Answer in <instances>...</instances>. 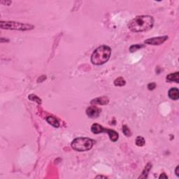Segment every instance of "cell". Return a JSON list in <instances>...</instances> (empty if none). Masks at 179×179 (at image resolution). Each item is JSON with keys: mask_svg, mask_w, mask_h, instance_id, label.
Segmentation results:
<instances>
[{"mask_svg": "<svg viewBox=\"0 0 179 179\" xmlns=\"http://www.w3.org/2000/svg\"><path fill=\"white\" fill-rule=\"evenodd\" d=\"M155 87H156V85H155V83H149L148 85V89L149 90H153L155 89Z\"/></svg>", "mask_w": 179, "mask_h": 179, "instance_id": "cell-18", "label": "cell"}, {"mask_svg": "<svg viewBox=\"0 0 179 179\" xmlns=\"http://www.w3.org/2000/svg\"><path fill=\"white\" fill-rule=\"evenodd\" d=\"M178 169H179V166H177L175 170V173L176 174L177 176H179V174H178Z\"/></svg>", "mask_w": 179, "mask_h": 179, "instance_id": "cell-19", "label": "cell"}, {"mask_svg": "<svg viewBox=\"0 0 179 179\" xmlns=\"http://www.w3.org/2000/svg\"><path fill=\"white\" fill-rule=\"evenodd\" d=\"M96 178H107V177L103 176H97Z\"/></svg>", "mask_w": 179, "mask_h": 179, "instance_id": "cell-21", "label": "cell"}, {"mask_svg": "<svg viewBox=\"0 0 179 179\" xmlns=\"http://www.w3.org/2000/svg\"><path fill=\"white\" fill-rule=\"evenodd\" d=\"M91 131L92 132L94 133V134H100V133H104L106 132L109 134V138H110L111 141L115 142L119 138V135H118V133L115 131L113 130V129H107V128H104V127H102V125L99 124H97V123H95L93 124L91 127Z\"/></svg>", "mask_w": 179, "mask_h": 179, "instance_id": "cell-5", "label": "cell"}, {"mask_svg": "<svg viewBox=\"0 0 179 179\" xmlns=\"http://www.w3.org/2000/svg\"><path fill=\"white\" fill-rule=\"evenodd\" d=\"M144 46L141 45V44H136V45H132L129 48V50H130L131 53H134V52H136L137 50H139V49H141L142 48H143Z\"/></svg>", "mask_w": 179, "mask_h": 179, "instance_id": "cell-15", "label": "cell"}, {"mask_svg": "<svg viewBox=\"0 0 179 179\" xmlns=\"http://www.w3.org/2000/svg\"><path fill=\"white\" fill-rule=\"evenodd\" d=\"M151 167H152V164H150V163H148V164H147L146 167H145V169H144L143 172H142L141 176H139V178H147V175H148V172H149V171L150 170V169H151Z\"/></svg>", "mask_w": 179, "mask_h": 179, "instance_id": "cell-13", "label": "cell"}, {"mask_svg": "<svg viewBox=\"0 0 179 179\" xmlns=\"http://www.w3.org/2000/svg\"><path fill=\"white\" fill-rule=\"evenodd\" d=\"M46 121L48 122L50 125H51L52 126H53L54 127L58 128L60 127V123L55 117L53 116H49L46 118Z\"/></svg>", "mask_w": 179, "mask_h": 179, "instance_id": "cell-10", "label": "cell"}, {"mask_svg": "<svg viewBox=\"0 0 179 179\" xmlns=\"http://www.w3.org/2000/svg\"><path fill=\"white\" fill-rule=\"evenodd\" d=\"M0 27L1 29H14V30H26L32 29L34 27L33 25L29 24H24V23H17V22H9V21H1Z\"/></svg>", "mask_w": 179, "mask_h": 179, "instance_id": "cell-4", "label": "cell"}, {"mask_svg": "<svg viewBox=\"0 0 179 179\" xmlns=\"http://www.w3.org/2000/svg\"><path fill=\"white\" fill-rule=\"evenodd\" d=\"M123 132L124 133V134L126 136V137H130V136L131 135V132L130 129L128 128V127L127 125L123 126Z\"/></svg>", "mask_w": 179, "mask_h": 179, "instance_id": "cell-17", "label": "cell"}, {"mask_svg": "<svg viewBox=\"0 0 179 179\" xmlns=\"http://www.w3.org/2000/svg\"><path fill=\"white\" fill-rule=\"evenodd\" d=\"M154 25V19L150 15H139L131 20L127 27L131 32H141L152 29Z\"/></svg>", "mask_w": 179, "mask_h": 179, "instance_id": "cell-1", "label": "cell"}, {"mask_svg": "<svg viewBox=\"0 0 179 179\" xmlns=\"http://www.w3.org/2000/svg\"><path fill=\"white\" fill-rule=\"evenodd\" d=\"M93 141L87 137H79L74 139L71 143L72 148L78 152H85L90 150L93 146Z\"/></svg>", "mask_w": 179, "mask_h": 179, "instance_id": "cell-3", "label": "cell"}, {"mask_svg": "<svg viewBox=\"0 0 179 179\" xmlns=\"http://www.w3.org/2000/svg\"><path fill=\"white\" fill-rule=\"evenodd\" d=\"M29 99H30L31 101H34V102H36L39 104H42V100H41L40 98L38 97L37 96L34 95H30L29 96Z\"/></svg>", "mask_w": 179, "mask_h": 179, "instance_id": "cell-16", "label": "cell"}, {"mask_svg": "<svg viewBox=\"0 0 179 179\" xmlns=\"http://www.w3.org/2000/svg\"><path fill=\"white\" fill-rule=\"evenodd\" d=\"M109 102V98L107 97H97L96 99H93L91 101L92 104H99V105H106Z\"/></svg>", "mask_w": 179, "mask_h": 179, "instance_id": "cell-8", "label": "cell"}, {"mask_svg": "<svg viewBox=\"0 0 179 179\" xmlns=\"http://www.w3.org/2000/svg\"><path fill=\"white\" fill-rule=\"evenodd\" d=\"M167 81H171V82H176V83H178L179 82V75L178 72H176L174 74H171L169 75H168L167 76Z\"/></svg>", "mask_w": 179, "mask_h": 179, "instance_id": "cell-11", "label": "cell"}, {"mask_svg": "<svg viewBox=\"0 0 179 179\" xmlns=\"http://www.w3.org/2000/svg\"><path fill=\"white\" fill-rule=\"evenodd\" d=\"M135 143L136 145H138V146H143L145 145V139H144L143 137L139 136L136 139Z\"/></svg>", "mask_w": 179, "mask_h": 179, "instance_id": "cell-14", "label": "cell"}, {"mask_svg": "<svg viewBox=\"0 0 179 179\" xmlns=\"http://www.w3.org/2000/svg\"><path fill=\"white\" fill-rule=\"evenodd\" d=\"M168 95H169V98L171 99H172V100H178L179 99V92L178 88H171L169 90V93H168Z\"/></svg>", "mask_w": 179, "mask_h": 179, "instance_id": "cell-9", "label": "cell"}, {"mask_svg": "<svg viewBox=\"0 0 179 179\" xmlns=\"http://www.w3.org/2000/svg\"><path fill=\"white\" fill-rule=\"evenodd\" d=\"M126 81L125 80V79L123 78V77H118L114 80V85L115 86H119V87H122V86H124L125 85Z\"/></svg>", "mask_w": 179, "mask_h": 179, "instance_id": "cell-12", "label": "cell"}, {"mask_svg": "<svg viewBox=\"0 0 179 179\" xmlns=\"http://www.w3.org/2000/svg\"><path fill=\"white\" fill-rule=\"evenodd\" d=\"M168 39H169V37L167 36H158V37H153L151 39H147L144 42V43L145 44H149V45L159 46L165 42Z\"/></svg>", "mask_w": 179, "mask_h": 179, "instance_id": "cell-6", "label": "cell"}, {"mask_svg": "<svg viewBox=\"0 0 179 179\" xmlns=\"http://www.w3.org/2000/svg\"><path fill=\"white\" fill-rule=\"evenodd\" d=\"M111 54V49L107 46H101L93 52L91 56V62L93 64L101 65L109 60Z\"/></svg>", "mask_w": 179, "mask_h": 179, "instance_id": "cell-2", "label": "cell"}, {"mask_svg": "<svg viewBox=\"0 0 179 179\" xmlns=\"http://www.w3.org/2000/svg\"><path fill=\"white\" fill-rule=\"evenodd\" d=\"M159 178H168V176H166V175H165V174H161Z\"/></svg>", "mask_w": 179, "mask_h": 179, "instance_id": "cell-20", "label": "cell"}, {"mask_svg": "<svg viewBox=\"0 0 179 179\" xmlns=\"http://www.w3.org/2000/svg\"><path fill=\"white\" fill-rule=\"evenodd\" d=\"M86 114L90 118H96L100 114V109L95 106H91L86 109Z\"/></svg>", "mask_w": 179, "mask_h": 179, "instance_id": "cell-7", "label": "cell"}]
</instances>
